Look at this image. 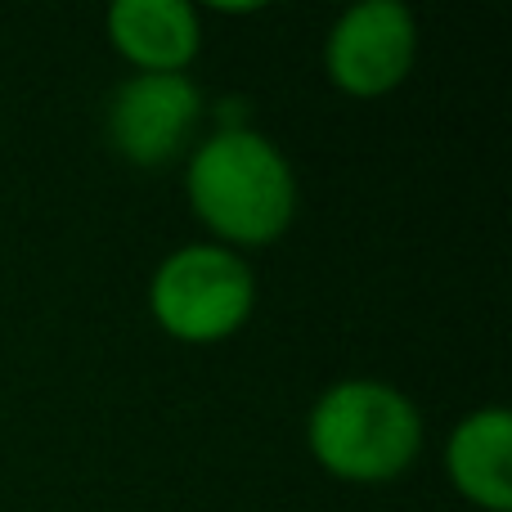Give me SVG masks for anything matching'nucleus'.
I'll use <instances>...</instances> for the list:
<instances>
[{
    "label": "nucleus",
    "instance_id": "7",
    "mask_svg": "<svg viewBox=\"0 0 512 512\" xmlns=\"http://www.w3.org/2000/svg\"><path fill=\"white\" fill-rule=\"evenodd\" d=\"M445 472L468 504L512 512V414L499 405L472 409L445 441Z\"/></svg>",
    "mask_w": 512,
    "mask_h": 512
},
{
    "label": "nucleus",
    "instance_id": "4",
    "mask_svg": "<svg viewBox=\"0 0 512 512\" xmlns=\"http://www.w3.org/2000/svg\"><path fill=\"white\" fill-rule=\"evenodd\" d=\"M418 18L400 0H355L324 36V72L355 99H378L414 72Z\"/></svg>",
    "mask_w": 512,
    "mask_h": 512
},
{
    "label": "nucleus",
    "instance_id": "1",
    "mask_svg": "<svg viewBox=\"0 0 512 512\" xmlns=\"http://www.w3.org/2000/svg\"><path fill=\"white\" fill-rule=\"evenodd\" d=\"M185 198L221 248H265L297 216V171L270 135L221 126L189 158Z\"/></svg>",
    "mask_w": 512,
    "mask_h": 512
},
{
    "label": "nucleus",
    "instance_id": "5",
    "mask_svg": "<svg viewBox=\"0 0 512 512\" xmlns=\"http://www.w3.org/2000/svg\"><path fill=\"white\" fill-rule=\"evenodd\" d=\"M203 122V90L185 72H131L108 95V144L135 167H167Z\"/></svg>",
    "mask_w": 512,
    "mask_h": 512
},
{
    "label": "nucleus",
    "instance_id": "6",
    "mask_svg": "<svg viewBox=\"0 0 512 512\" xmlns=\"http://www.w3.org/2000/svg\"><path fill=\"white\" fill-rule=\"evenodd\" d=\"M104 32L135 72H185L203 50V18L189 0H117Z\"/></svg>",
    "mask_w": 512,
    "mask_h": 512
},
{
    "label": "nucleus",
    "instance_id": "3",
    "mask_svg": "<svg viewBox=\"0 0 512 512\" xmlns=\"http://www.w3.org/2000/svg\"><path fill=\"white\" fill-rule=\"evenodd\" d=\"M149 310L176 342L207 346L234 337L256 310V274L234 248L185 243L149 279Z\"/></svg>",
    "mask_w": 512,
    "mask_h": 512
},
{
    "label": "nucleus",
    "instance_id": "2",
    "mask_svg": "<svg viewBox=\"0 0 512 512\" xmlns=\"http://www.w3.org/2000/svg\"><path fill=\"white\" fill-rule=\"evenodd\" d=\"M306 445L328 477L382 486L414 468L423 450V414L391 382L342 378L310 405Z\"/></svg>",
    "mask_w": 512,
    "mask_h": 512
}]
</instances>
